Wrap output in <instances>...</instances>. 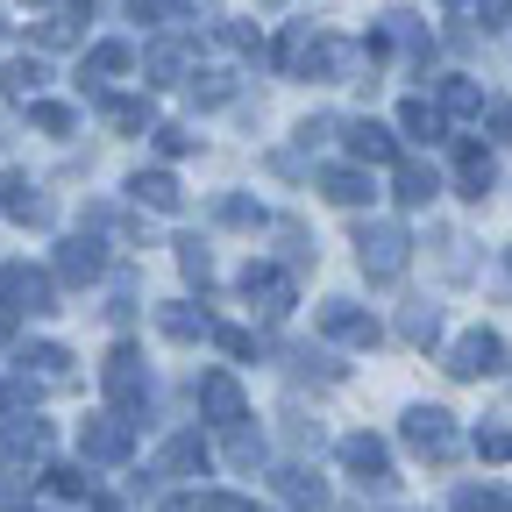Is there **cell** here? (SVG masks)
<instances>
[{
  "mask_svg": "<svg viewBox=\"0 0 512 512\" xmlns=\"http://www.w3.org/2000/svg\"><path fill=\"white\" fill-rule=\"evenodd\" d=\"M29 121L43 128V136H72V128H79V114L64 107V100H36V107H29Z\"/></svg>",
  "mask_w": 512,
  "mask_h": 512,
  "instance_id": "836d02e7",
  "label": "cell"
},
{
  "mask_svg": "<svg viewBox=\"0 0 512 512\" xmlns=\"http://www.w3.org/2000/svg\"><path fill=\"white\" fill-rule=\"evenodd\" d=\"M100 114H107V128H121V136H143V128L157 121V107H150V100H136V93H121V100H100Z\"/></svg>",
  "mask_w": 512,
  "mask_h": 512,
  "instance_id": "7402d4cb",
  "label": "cell"
},
{
  "mask_svg": "<svg viewBox=\"0 0 512 512\" xmlns=\"http://www.w3.org/2000/svg\"><path fill=\"white\" fill-rule=\"evenodd\" d=\"M0 207H8L15 221H36V228H50V200H43V192H36L29 178H8V185H0Z\"/></svg>",
  "mask_w": 512,
  "mask_h": 512,
  "instance_id": "ffe728a7",
  "label": "cell"
},
{
  "mask_svg": "<svg viewBox=\"0 0 512 512\" xmlns=\"http://www.w3.org/2000/svg\"><path fill=\"white\" fill-rule=\"evenodd\" d=\"M128 64H136V50H128V43H93L86 64H79V79H114V72H128Z\"/></svg>",
  "mask_w": 512,
  "mask_h": 512,
  "instance_id": "484cf974",
  "label": "cell"
},
{
  "mask_svg": "<svg viewBox=\"0 0 512 512\" xmlns=\"http://www.w3.org/2000/svg\"><path fill=\"white\" fill-rule=\"evenodd\" d=\"M448 15L470 22V29H498L505 22V0H448Z\"/></svg>",
  "mask_w": 512,
  "mask_h": 512,
  "instance_id": "d6a6232c",
  "label": "cell"
},
{
  "mask_svg": "<svg viewBox=\"0 0 512 512\" xmlns=\"http://www.w3.org/2000/svg\"><path fill=\"white\" fill-rule=\"evenodd\" d=\"M100 384H107V399H114L121 420H128V413H143V399H150V370H143V356L128 349V342L100 363Z\"/></svg>",
  "mask_w": 512,
  "mask_h": 512,
  "instance_id": "3957f363",
  "label": "cell"
},
{
  "mask_svg": "<svg viewBox=\"0 0 512 512\" xmlns=\"http://www.w3.org/2000/svg\"><path fill=\"white\" fill-rule=\"evenodd\" d=\"M484 121H491V136H498V143H512V100H491Z\"/></svg>",
  "mask_w": 512,
  "mask_h": 512,
  "instance_id": "f6af8a7d",
  "label": "cell"
},
{
  "mask_svg": "<svg viewBox=\"0 0 512 512\" xmlns=\"http://www.w3.org/2000/svg\"><path fill=\"white\" fill-rule=\"evenodd\" d=\"M157 150H164V157H185L192 136H185V128H157Z\"/></svg>",
  "mask_w": 512,
  "mask_h": 512,
  "instance_id": "7dc6e473",
  "label": "cell"
},
{
  "mask_svg": "<svg viewBox=\"0 0 512 512\" xmlns=\"http://www.w3.org/2000/svg\"><path fill=\"white\" fill-rule=\"evenodd\" d=\"M384 43H399V50H413L420 64L434 57V43H427V29H420V15H406V8H399V15H384V29H377V43H370V57H377Z\"/></svg>",
  "mask_w": 512,
  "mask_h": 512,
  "instance_id": "ac0fdd59",
  "label": "cell"
},
{
  "mask_svg": "<svg viewBox=\"0 0 512 512\" xmlns=\"http://www.w3.org/2000/svg\"><path fill=\"white\" fill-rule=\"evenodd\" d=\"M498 370H505V335H491V328H470L456 349H448V377H463V384L498 377Z\"/></svg>",
  "mask_w": 512,
  "mask_h": 512,
  "instance_id": "5b68a950",
  "label": "cell"
},
{
  "mask_svg": "<svg viewBox=\"0 0 512 512\" xmlns=\"http://www.w3.org/2000/svg\"><path fill=\"white\" fill-rule=\"evenodd\" d=\"M0 441H8V456H43L50 427H43V420H29V413H8V420H0Z\"/></svg>",
  "mask_w": 512,
  "mask_h": 512,
  "instance_id": "603a6c76",
  "label": "cell"
},
{
  "mask_svg": "<svg viewBox=\"0 0 512 512\" xmlns=\"http://www.w3.org/2000/svg\"><path fill=\"white\" fill-rule=\"evenodd\" d=\"M157 328H164L171 342H207V335H214V320H207L200 306H185V299H178V306L157 313Z\"/></svg>",
  "mask_w": 512,
  "mask_h": 512,
  "instance_id": "44dd1931",
  "label": "cell"
},
{
  "mask_svg": "<svg viewBox=\"0 0 512 512\" xmlns=\"http://www.w3.org/2000/svg\"><path fill=\"white\" fill-rule=\"evenodd\" d=\"M399 434H406V448H413V456H427L434 470H448V463H456V448H463L456 420H448L441 406H413V413L399 420Z\"/></svg>",
  "mask_w": 512,
  "mask_h": 512,
  "instance_id": "7a4b0ae2",
  "label": "cell"
},
{
  "mask_svg": "<svg viewBox=\"0 0 512 512\" xmlns=\"http://www.w3.org/2000/svg\"><path fill=\"white\" fill-rule=\"evenodd\" d=\"M178 271H185L192 285H214V256H207L200 235H178Z\"/></svg>",
  "mask_w": 512,
  "mask_h": 512,
  "instance_id": "83f0119b",
  "label": "cell"
},
{
  "mask_svg": "<svg viewBox=\"0 0 512 512\" xmlns=\"http://www.w3.org/2000/svg\"><path fill=\"white\" fill-rule=\"evenodd\" d=\"M448 512H512V498H505L498 484H463Z\"/></svg>",
  "mask_w": 512,
  "mask_h": 512,
  "instance_id": "f1b7e54d",
  "label": "cell"
},
{
  "mask_svg": "<svg viewBox=\"0 0 512 512\" xmlns=\"http://www.w3.org/2000/svg\"><path fill=\"white\" fill-rule=\"evenodd\" d=\"M36 43H43V50H72V43H79V15H50V22H36Z\"/></svg>",
  "mask_w": 512,
  "mask_h": 512,
  "instance_id": "d590c367",
  "label": "cell"
},
{
  "mask_svg": "<svg viewBox=\"0 0 512 512\" xmlns=\"http://www.w3.org/2000/svg\"><path fill=\"white\" fill-rule=\"evenodd\" d=\"M22 512H29V505H22Z\"/></svg>",
  "mask_w": 512,
  "mask_h": 512,
  "instance_id": "f5cc1de1",
  "label": "cell"
},
{
  "mask_svg": "<svg viewBox=\"0 0 512 512\" xmlns=\"http://www.w3.org/2000/svg\"><path fill=\"white\" fill-rule=\"evenodd\" d=\"M313 185L328 192L335 207H363V200H370V178H363L356 164H320V171H313Z\"/></svg>",
  "mask_w": 512,
  "mask_h": 512,
  "instance_id": "9a60e30c",
  "label": "cell"
},
{
  "mask_svg": "<svg viewBox=\"0 0 512 512\" xmlns=\"http://www.w3.org/2000/svg\"><path fill=\"white\" fill-rule=\"evenodd\" d=\"M456 185H463V200H484V192L498 185V164H491L484 143H463V157H456Z\"/></svg>",
  "mask_w": 512,
  "mask_h": 512,
  "instance_id": "d6986e66",
  "label": "cell"
},
{
  "mask_svg": "<svg viewBox=\"0 0 512 512\" xmlns=\"http://www.w3.org/2000/svg\"><path fill=\"white\" fill-rule=\"evenodd\" d=\"M399 128H406L413 143H441V136H448L441 107H427V100H406V107H399Z\"/></svg>",
  "mask_w": 512,
  "mask_h": 512,
  "instance_id": "d4e9b609",
  "label": "cell"
},
{
  "mask_svg": "<svg viewBox=\"0 0 512 512\" xmlns=\"http://www.w3.org/2000/svg\"><path fill=\"white\" fill-rule=\"evenodd\" d=\"M214 342H221L228 356H256V335H242V328H214Z\"/></svg>",
  "mask_w": 512,
  "mask_h": 512,
  "instance_id": "bcb514c9",
  "label": "cell"
},
{
  "mask_svg": "<svg viewBox=\"0 0 512 512\" xmlns=\"http://www.w3.org/2000/svg\"><path fill=\"white\" fill-rule=\"evenodd\" d=\"M93 512H121V505H114V498H93Z\"/></svg>",
  "mask_w": 512,
  "mask_h": 512,
  "instance_id": "f907efd6",
  "label": "cell"
},
{
  "mask_svg": "<svg viewBox=\"0 0 512 512\" xmlns=\"http://www.w3.org/2000/svg\"><path fill=\"white\" fill-rule=\"evenodd\" d=\"M342 136H349V157H363V164H399V143H392V128L384 121H342Z\"/></svg>",
  "mask_w": 512,
  "mask_h": 512,
  "instance_id": "4fadbf2b",
  "label": "cell"
},
{
  "mask_svg": "<svg viewBox=\"0 0 512 512\" xmlns=\"http://www.w3.org/2000/svg\"><path fill=\"white\" fill-rule=\"evenodd\" d=\"M342 470L363 477V484H392V448L377 434H342Z\"/></svg>",
  "mask_w": 512,
  "mask_h": 512,
  "instance_id": "30bf717a",
  "label": "cell"
},
{
  "mask_svg": "<svg viewBox=\"0 0 512 512\" xmlns=\"http://www.w3.org/2000/svg\"><path fill=\"white\" fill-rule=\"evenodd\" d=\"M448 114H484V93L470 79H441V121Z\"/></svg>",
  "mask_w": 512,
  "mask_h": 512,
  "instance_id": "f546056e",
  "label": "cell"
},
{
  "mask_svg": "<svg viewBox=\"0 0 512 512\" xmlns=\"http://www.w3.org/2000/svg\"><path fill=\"white\" fill-rule=\"evenodd\" d=\"M200 413H207L214 427H228V434L249 420V399H242L235 370H207V377H200Z\"/></svg>",
  "mask_w": 512,
  "mask_h": 512,
  "instance_id": "52a82bcc",
  "label": "cell"
},
{
  "mask_svg": "<svg viewBox=\"0 0 512 512\" xmlns=\"http://www.w3.org/2000/svg\"><path fill=\"white\" fill-rule=\"evenodd\" d=\"M242 299L264 313V320H285V313H292V278L271 271V264H249V271H242Z\"/></svg>",
  "mask_w": 512,
  "mask_h": 512,
  "instance_id": "ba28073f",
  "label": "cell"
},
{
  "mask_svg": "<svg viewBox=\"0 0 512 512\" xmlns=\"http://www.w3.org/2000/svg\"><path fill=\"white\" fill-rule=\"evenodd\" d=\"M214 36H221L228 50H249V57H256V29H249V22H214Z\"/></svg>",
  "mask_w": 512,
  "mask_h": 512,
  "instance_id": "7bdbcfd3",
  "label": "cell"
},
{
  "mask_svg": "<svg viewBox=\"0 0 512 512\" xmlns=\"http://www.w3.org/2000/svg\"><path fill=\"white\" fill-rule=\"evenodd\" d=\"M320 335H328V342H349V349H370V342H377V320H370L363 306H349V299H328V306H320Z\"/></svg>",
  "mask_w": 512,
  "mask_h": 512,
  "instance_id": "9c48e42d",
  "label": "cell"
},
{
  "mask_svg": "<svg viewBox=\"0 0 512 512\" xmlns=\"http://www.w3.org/2000/svg\"><path fill=\"white\" fill-rule=\"evenodd\" d=\"M43 477H50V491H57V498H86V491H93V477H86V463H50Z\"/></svg>",
  "mask_w": 512,
  "mask_h": 512,
  "instance_id": "e575fe53",
  "label": "cell"
},
{
  "mask_svg": "<svg viewBox=\"0 0 512 512\" xmlns=\"http://www.w3.org/2000/svg\"><path fill=\"white\" fill-rule=\"evenodd\" d=\"M207 470V441L200 434H171L157 448V477H200Z\"/></svg>",
  "mask_w": 512,
  "mask_h": 512,
  "instance_id": "5bb4252c",
  "label": "cell"
},
{
  "mask_svg": "<svg viewBox=\"0 0 512 512\" xmlns=\"http://www.w3.org/2000/svg\"><path fill=\"white\" fill-rule=\"evenodd\" d=\"M192 64H200L192 36H164V43H150V50H143V72H150L157 86H171V79H192Z\"/></svg>",
  "mask_w": 512,
  "mask_h": 512,
  "instance_id": "7c38bea8",
  "label": "cell"
},
{
  "mask_svg": "<svg viewBox=\"0 0 512 512\" xmlns=\"http://www.w3.org/2000/svg\"><path fill=\"white\" fill-rule=\"evenodd\" d=\"M235 86H228V72H192V100H200V107H221Z\"/></svg>",
  "mask_w": 512,
  "mask_h": 512,
  "instance_id": "ab89813d",
  "label": "cell"
},
{
  "mask_svg": "<svg viewBox=\"0 0 512 512\" xmlns=\"http://www.w3.org/2000/svg\"><path fill=\"white\" fill-rule=\"evenodd\" d=\"M306 57H313V29H306V22H292V29L278 36V72H292V79H299V72H306Z\"/></svg>",
  "mask_w": 512,
  "mask_h": 512,
  "instance_id": "4316f807",
  "label": "cell"
},
{
  "mask_svg": "<svg viewBox=\"0 0 512 512\" xmlns=\"http://www.w3.org/2000/svg\"><path fill=\"white\" fill-rule=\"evenodd\" d=\"M50 72H43V64L36 57H15V64H0V93H36Z\"/></svg>",
  "mask_w": 512,
  "mask_h": 512,
  "instance_id": "1f68e13d",
  "label": "cell"
},
{
  "mask_svg": "<svg viewBox=\"0 0 512 512\" xmlns=\"http://www.w3.org/2000/svg\"><path fill=\"white\" fill-rule=\"evenodd\" d=\"M192 8V0H128V15H136V22H178Z\"/></svg>",
  "mask_w": 512,
  "mask_h": 512,
  "instance_id": "f35d334b",
  "label": "cell"
},
{
  "mask_svg": "<svg viewBox=\"0 0 512 512\" xmlns=\"http://www.w3.org/2000/svg\"><path fill=\"white\" fill-rule=\"evenodd\" d=\"M164 512H207V498H200V491H178V498H171Z\"/></svg>",
  "mask_w": 512,
  "mask_h": 512,
  "instance_id": "681fc988",
  "label": "cell"
},
{
  "mask_svg": "<svg viewBox=\"0 0 512 512\" xmlns=\"http://www.w3.org/2000/svg\"><path fill=\"white\" fill-rule=\"evenodd\" d=\"M399 335H406V342H434V335H441V320H434V306H413V313L399 320Z\"/></svg>",
  "mask_w": 512,
  "mask_h": 512,
  "instance_id": "60d3db41",
  "label": "cell"
},
{
  "mask_svg": "<svg viewBox=\"0 0 512 512\" xmlns=\"http://www.w3.org/2000/svg\"><path fill=\"white\" fill-rule=\"evenodd\" d=\"M128 192H136V207H150V214H178V207H185V192H178L171 171H136V178H128Z\"/></svg>",
  "mask_w": 512,
  "mask_h": 512,
  "instance_id": "2e32d148",
  "label": "cell"
},
{
  "mask_svg": "<svg viewBox=\"0 0 512 512\" xmlns=\"http://www.w3.org/2000/svg\"><path fill=\"white\" fill-rule=\"evenodd\" d=\"M22 363H36V377H50V384H64V377H72V370H64V363H72V356H64L57 342H36Z\"/></svg>",
  "mask_w": 512,
  "mask_h": 512,
  "instance_id": "8d00e7d4",
  "label": "cell"
},
{
  "mask_svg": "<svg viewBox=\"0 0 512 512\" xmlns=\"http://www.w3.org/2000/svg\"><path fill=\"white\" fill-rule=\"evenodd\" d=\"M278 491H285L292 505H313V512L328 505V484H320V477H313L306 463H285V470H278Z\"/></svg>",
  "mask_w": 512,
  "mask_h": 512,
  "instance_id": "cb8c5ba5",
  "label": "cell"
},
{
  "mask_svg": "<svg viewBox=\"0 0 512 512\" xmlns=\"http://www.w3.org/2000/svg\"><path fill=\"white\" fill-rule=\"evenodd\" d=\"M0 306L50 313V306H57V278H50V271H29V264H8V271H0Z\"/></svg>",
  "mask_w": 512,
  "mask_h": 512,
  "instance_id": "8992f818",
  "label": "cell"
},
{
  "mask_svg": "<svg viewBox=\"0 0 512 512\" xmlns=\"http://www.w3.org/2000/svg\"><path fill=\"white\" fill-rule=\"evenodd\" d=\"M477 456H484V463H505V456H512V434H505V427H477Z\"/></svg>",
  "mask_w": 512,
  "mask_h": 512,
  "instance_id": "b9f144b4",
  "label": "cell"
},
{
  "mask_svg": "<svg viewBox=\"0 0 512 512\" xmlns=\"http://www.w3.org/2000/svg\"><path fill=\"white\" fill-rule=\"evenodd\" d=\"M107 271V249L93 235H72V242H57V285H93Z\"/></svg>",
  "mask_w": 512,
  "mask_h": 512,
  "instance_id": "8fae6325",
  "label": "cell"
},
{
  "mask_svg": "<svg viewBox=\"0 0 512 512\" xmlns=\"http://www.w3.org/2000/svg\"><path fill=\"white\" fill-rule=\"evenodd\" d=\"M406 256H413V235L399 228V221H363L356 228V264L384 285V278H399L406 271Z\"/></svg>",
  "mask_w": 512,
  "mask_h": 512,
  "instance_id": "6da1fadb",
  "label": "cell"
},
{
  "mask_svg": "<svg viewBox=\"0 0 512 512\" xmlns=\"http://www.w3.org/2000/svg\"><path fill=\"white\" fill-rule=\"evenodd\" d=\"M505 264H512V256H505Z\"/></svg>",
  "mask_w": 512,
  "mask_h": 512,
  "instance_id": "816d5d0a",
  "label": "cell"
},
{
  "mask_svg": "<svg viewBox=\"0 0 512 512\" xmlns=\"http://www.w3.org/2000/svg\"><path fill=\"white\" fill-rule=\"evenodd\" d=\"M207 512H256V505H249V498H235V491H214V498H207Z\"/></svg>",
  "mask_w": 512,
  "mask_h": 512,
  "instance_id": "c3c4849f",
  "label": "cell"
},
{
  "mask_svg": "<svg viewBox=\"0 0 512 512\" xmlns=\"http://www.w3.org/2000/svg\"><path fill=\"white\" fill-rule=\"evenodd\" d=\"M214 221L221 228H264V207L242 200V192H228V200H214Z\"/></svg>",
  "mask_w": 512,
  "mask_h": 512,
  "instance_id": "4dcf8cb0",
  "label": "cell"
},
{
  "mask_svg": "<svg viewBox=\"0 0 512 512\" xmlns=\"http://www.w3.org/2000/svg\"><path fill=\"white\" fill-rule=\"evenodd\" d=\"M22 491H29L22 470H0V512H22Z\"/></svg>",
  "mask_w": 512,
  "mask_h": 512,
  "instance_id": "ee69618b",
  "label": "cell"
},
{
  "mask_svg": "<svg viewBox=\"0 0 512 512\" xmlns=\"http://www.w3.org/2000/svg\"><path fill=\"white\" fill-rule=\"evenodd\" d=\"M79 456H86V463H128V456H136V420L93 413V420L79 427Z\"/></svg>",
  "mask_w": 512,
  "mask_h": 512,
  "instance_id": "277c9868",
  "label": "cell"
},
{
  "mask_svg": "<svg viewBox=\"0 0 512 512\" xmlns=\"http://www.w3.org/2000/svg\"><path fill=\"white\" fill-rule=\"evenodd\" d=\"M228 463H235V470H256V463H264V441H256L249 427H235V434H228Z\"/></svg>",
  "mask_w": 512,
  "mask_h": 512,
  "instance_id": "74e56055",
  "label": "cell"
},
{
  "mask_svg": "<svg viewBox=\"0 0 512 512\" xmlns=\"http://www.w3.org/2000/svg\"><path fill=\"white\" fill-rule=\"evenodd\" d=\"M392 185H399V207H434V192H441V178L420 157H399L392 164Z\"/></svg>",
  "mask_w": 512,
  "mask_h": 512,
  "instance_id": "e0dca14e",
  "label": "cell"
}]
</instances>
